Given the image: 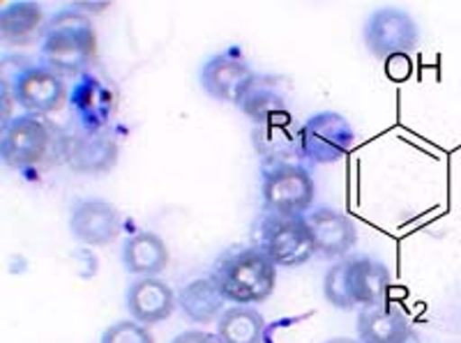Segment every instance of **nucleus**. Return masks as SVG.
<instances>
[{
    "label": "nucleus",
    "mask_w": 461,
    "mask_h": 343,
    "mask_svg": "<svg viewBox=\"0 0 461 343\" xmlns=\"http://www.w3.org/2000/svg\"><path fill=\"white\" fill-rule=\"evenodd\" d=\"M300 157L312 164H335L351 152L356 131L337 111H321L304 120L298 131Z\"/></svg>",
    "instance_id": "4"
},
{
    "label": "nucleus",
    "mask_w": 461,
    "mask_h": 343,
    "mask_svg": "<svg viewBox=\"0 0 461 343\" xmlns=\"http://www.w3.org/2000/svg\"><path fill=\"white\" fill-rule=\"evenodd\" d=\"M100 343H155V337L141 322L118 320L104 329Z\"/></svg>",
    "instance_id": "23"
},
{
    "label": "nucleus",
    "mask_w": 461,
    "mask_h": 343,
    "mask_svg": "<svg viewBox=\"0 0 461 343\" xmlns=\"http://www.w3.org/2000/svg\"><path fill=\"white\" fill-rule=\"evenodd\" d=\"M325 343H356V341H351V338H346V337H337V338H330V341H325Z\"/></svg>",
    "instance_id": "26"
},
{
    "label": "nucleus",
    "mask_w": 461,
    "mask_h": 343,
    "mask_svg": "<svg viewBox=\"0 0 461 343\" xmlns=\"http://www.w3.org/2000/svg\"><path fill=\"white\" fill-rule=\"evenodd\" d=\"M254 148L263 157V167L288 164L300 157L298 134L291 131V125H263L254 130Z\"/></svg>",
    "instance_id": "21"
},
{
    "label": "nucleus",
    "mask_w": 461,
    "mask_h": 343,
    "mask_svg": "<svg viewBox=\"0 0 461 343\" xmlns=\"http://www.w3.org/2000/svg\"><path fill=\"white\" fill-rule=\"evenodd\" d=\"M323 295L335 309L341 311H351L356 309L351 291H348V258L339 260L323 276Z\"/></svg>",
    "instance_id": "22"
},
{
    "label": "nucleus",
    "mask_w": 461,
    "mask_h": 343,
    "mask_svg": "<svg viewBox=\"0 0 461 343\" xmlns=\"http://www.w3.org/2000/svg\"><path fill=\"white\" fill-rule=\"evenodd\" d=\"M40 56L42 65L58 77L79 74L90 65L97 49L95 26L84 12L63 10L53 14L44 26Z\"/></svg>",
    "instance_id": "1"
},
{
    "label": "nucleus",
    "mask_w": 461,
    "mask_h": 343,
    "mask_svg": "<svg viewBox=\"0 0 461 343\" xmlns=\"http://www.w3.org/2000/svg\"><path fill=\"white\" fill-rule=\"evenodd\" d=\"M12 90V97L26 113L47 115L58 111L65 102V81L56 72L44 65H28L19 69L12 84H5Z\"/></svg>",
    "instance_id": "9"
},
{
    "label": "nucleus",
    "mask_w": 461,
    "mask_h": 343,
    "mask_svg": "<svg viewBox=\"0 0 461 343\" xmlns=\"http://www.w3.org/2000/svg\"><path fill=\"white\" fill-rule=\"evenodd\" d=\"M44 10L32 0L10 3L0 12V37L7 44H23L44 31Z\"/></svg>",
    "instance_id": "19"
},
{
    "label": "nucleus",
    "mask_w": 461,
    "mask_h": 343,
    "mask_svg": "<svg viewBox=\"0 0 461 343\" xmlns=\"http://www.w3.org/2000/svg\"><path fill=\"white\" fill-rule=\"evenodd\" d=\"M357 338L360 343H409V318L394 307H367L357 313Z\"/></svg>",
    "instance_id": "16"
},
{
    "label": "nucleus",
    "mask_w": 461,
    "mask_h": 343,
    "mask_svg": "<svg viewBox=\"0 0 461 343\" xmlns=\"http://www.w3.org/2000/svg\"><path fill=\"white\" fill-rule=\"evenodd\" d=\"M125 307L131 320L150 328L173 316V311L178 309V297L159 276H139L127 288Z\"/></svg>",
    "instance_id": "12"
},
{
    "label": "nucleus",
    "mask_w": 461,
    "mask_h": 343,
    "mask_svg": "<svg viewBox=\"0 0 461 343\" xmlns=\"http://www.w3.org/2000/svg\"><path fill=\"white\" fill-rule=\"evenodd\" d=\"M122 229L118 208L104 198H84L69 212V233L81 245L106 247L111 245Z\"/></svg>",
    "instance_id": "10"
},
{
    "label": "nucleus",
    "mask_w": 461,
    "mask_h": 343,
    "mask_svg": "<svg viewBox=\"0 0 461 343\" xmlns=\"http://www.w3.org/2000/svg\"><path fill=\"white\" fill-rule=\"evenodd\" d=\"M240 111L247 118L263 125H291V113L286 109V99L279 93L277 86L257 78V84L242 97Z\"/></svg>",
    "instance_id": "18"
},
{
    "label": "nucleus",
    "mask_w": 461,
    "mask_h": 343,
    "mask_svg": "<svg viewBox=\"0 0 461 343\" xmlns=\"http://www.w3.org/2000/svg\"><path fill=\"white\" fill-rule=\"evenodd\" d=\"M51 146V131L40 115H16L3 125L0 134V157L7 168L26 171L37 167L47 157Z\"/></svg>",
    "instance_id": "6"
},
{
    "label": "nucleus",
    "mask_w": 461,
    "mask_h": 343,
    "mask_svg": "<svg viewBox=\"0 0 461 343\" xmlns=\"http://www.w3.org/2000/svg\"><path fill=\"white\" fill-rule=\"evenodd\" d=\"M178 309L183 316L194 325H208L220 320L226 311V297L217 288L212 276L189 281L187 286L178 293Z\"/></svg>",
    "instance_id": "17"
},
{
    "label": "nucleus",
    "mask_w": 461,
    "mask_h": 343,
    "mask_svg": "<svg viewBox=\"0 0 461 343\" xmlns=\"http://www.w3.org/2000/svg\"><path fill=\"white\" fill-rule=\"evenodd\" d=\"M314 238L316 254L323 258H344L357 245V229L348 214L332 208H319L304 214Z\"/></svg>",
    "instance_id": "13"
},
{
    "label": "nucleus",
    "mask_w": 461,
    "mask_h": 343,
    "mask_svg": "<svg viewBox=\"0 0 461 343\" xmlns=\"http://www.w3.org/2000/svg\"><path fill=\"white\" fill-rule=\"evenodd\" d=\"M261 249L277 267H298L314 258L316 245L304 217H270L263 226Z\"/></svg>",
    "instance_id": "7"
},
{
    "label": "nucleus",
    "mask_w": 461,
    "mask_h": 343,
    "mask_svg": "<svg viewBox=\"0 0 461 343\" xmlns=\"http://www.w3.org/2000/svg\"><path fill=\"white\" fill-rule=\"evenodd\" d=\"M263 208L270 217H304L316 196L314 177L295 161L263 167Z\"/></svg>",
    "instance_id": "3"
},
{
    "label": "nucleus",
    "mask_w": 461,
    "mask_h": 343,
    "mask_svg": "<svg viewBox=\"0 0 461 343\" xmlns=\"http://www.w3.org/2000/svg\"><path fill=\"white\" fill-rule=\"evenodd\" d=\"M393 284L388 266L369 256L348 258V291L356 307H378L385 304V295Z\"/></svg>",
    "instance_id": "14"
},
{
    "label": "nucleus",
    "mask_w": 461,
    "mask_h": 343,
    "mask_svg": "<svg viewBox=\"0 0 461 343\" xmlns=\"http://www.w3.org/2000/svg\"><path fill=\"white\" fill-rule=\"evenodd\" d=\"M257 72L238 51L217 53L201 68L199 81L208 97L240 106L242 97L257 84Z\"/></svg>",
    "instance_id": "8"
},
{
    "label": "nucleus",
    "mask_w": 461,
    "mask_h": 343,
    "mask_svg": "<svg viewBox=\"0 0 461 343\" xmlns=\"http://www.w3.org/2000/svg\"><path fill=\"white\" fill-rule=\"evenodd\" d=\"M168 247L162 235L152 233V230H141L125 239L122 245V266L130 275L139 276H159L167 270Z\"/></svg>",
    "instance_id": "15"
},
{
    "label": "nucleus",
    "mask_w": 461,
    "mask_h": 343,
    "mask_svg": "<svg viewBox=\"0 0 461 343\" xmlns=\"http://www.w3.org/2000/svg\"><path fill=\"white\" fill-rule=\"evenodd\" d=\"M118 155H121L118 140L100 130L69 136L63 146L65 164L74 173H86V176H97V173H106L115 168Z\"/></svg>",
    "instance_id": "11"
},
{
    "label": "nucleus",
    "mask_w": 461,
    "mask_h": 343,
    "mask_svg": "<svg viewBox=\"0 0 461 343\" xmlns=\"http://www.w3.org/2000/svg\"><path fill=\"white\" fill-rule=\"evenodd\" d=\"M220 343H263L266 338V318L252 307H226L217 320Z\"/></svg>",
    "instance_id": "20"
},
{
    "label": "nucleus",
    "mask_w": 461,
    "mask_h": 343,
    "mask_svg": "<svg viewBox=\"0 0 461 343\" xmlns=\"http://www.w3.org/2000/svg\"><path fill=\"white\" fill-rule=\"evenodd\" d=\"M171 343H220L217 334H210L205 329H187V332L178 334Z\"/></svg>",
    "instance_id": "25"
},
{
    "label": "nucleus",
    "mask_w": 461,
    "mask_h": 343,
    "mask_svg": "<svg viewBox=\"0 0 461 343\" xmlns=\"http://www.w3.org/2000/svg\"><path fill=\"white\" fill-rule=\"evenodd\" d=\"M365 47L378 60L402 56L418 47L420 28L409 12L399 7H381L372 12L362 28Z\"/></svg>",
    "instance_id": "5"
},
{
    "label": "nucleus",
    "mask_w": 461,
    "mask_h": 343,
    "mask_svg": "<svg viewBox=\"0 0 461 343\" xmlns=\"http://www.w3.org/2000/svg\"><path fill=\"white\" fill-rule=\"evenodd\" d=\"M212 281L233 304H261L273 295L277 284V266L261 247L233 251L224 256L212 270Z\"/></svg>",
    "instance_id": "2"
},
{
    "label": "nucleus",
    "mask_w": 461,
    "mask_h": 343,
    "mask_svg": "<svg viewBox=\"0 0 461 343\" xmlns=\"http://www.w3.org/2000/svg\"><path fill=\"white\" fill-rule=\"evenodd\" d=\"M385 65H388V68H385V74H388L390 78H394V81H402V77H403V81H406V78L411 77V72H413V63H411L409 53L388 58V60H385Z\"/></svg>",
    "instance_id": "24"
}]
</instances>
